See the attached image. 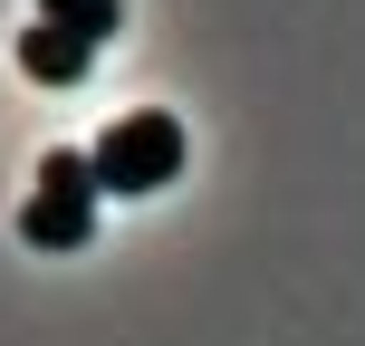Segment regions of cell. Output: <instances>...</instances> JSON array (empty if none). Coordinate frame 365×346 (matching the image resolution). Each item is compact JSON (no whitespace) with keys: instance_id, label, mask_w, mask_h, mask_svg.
Wrapping results in <instances>:
<instances>
[{"instance_id":"cell-3","label":"cell","mask_w":365,"mask_h":346,"mask_svg":"<svg viewBox=\"0 0 365 346\" xmlns=\"http://www.w3.org/2000/svg\"><path fill=\"white\" fill-rule=\"evenodd\" d=\"M87 68H96V49H87L77 29H48V19L19 29V77H38V87H77Z\"/></svg>"},{"instance_id":"cell-4","label":"cell","mask_w":365,"mask_h":346,"mask_svg":"<svg viewBox=\"0 0 365 346\" xmlns=\"http://www.w3.org/2000/svg\"><path fill=\"white\" fill-rule=\"evenodd\" d=\"M38 19H48V29H77L87 49H106V39L125 29V0H38Z\"/></svg>"},{"instance_id":"cell-2","label":"cell","mask_w":365,"mask_h":346,"mask_svg":"<svg viewBox=\"0 0 365 346\" xmlns=\"http://www.w3.org/2000/svg\"><path fill=\"white\" fill-rule=\"evenodd\" d=\"M182 173V126L164 106H135V116H115L106 135H96V183L106 193H164V183Z\"/></svg>"},{"instance_id":"cell-1","label":"cell","mask_w":365,"mask_h":346,"mask_svg":"<svg viewBox=\"0 0 365 346\" xmlns=\"http://www.w3.org/2000/svg\"><path fill=\"white\" fill-rule=\"evenodd\" d=\"M96 202H106L96 154L48 145V154H38V193L19 202V240H29V250H87V240H96Z\"/></svg>"}]
</instances>
